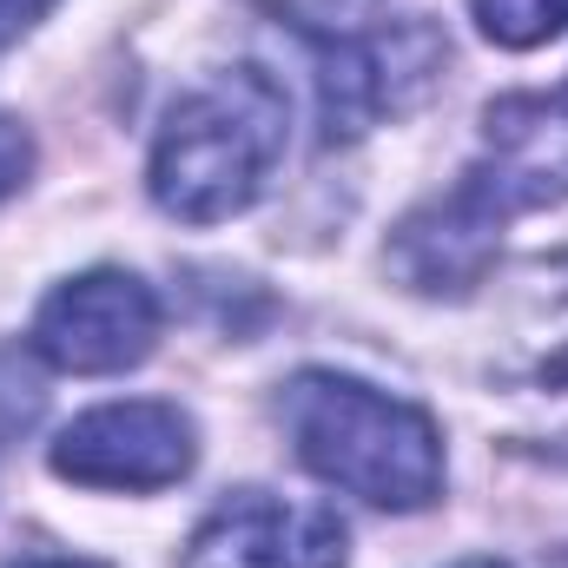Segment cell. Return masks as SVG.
Listing matches in <instances>:
<instances>
[{
  "mask_svg": "<svg viewBox=\"0 0 568 568\" xmlns=\"http://www.w3.org/2000/svg\"><path fill=\"white\" fill-rule=\"evenodd\" d=\"M344 556H351V536L324 503L239 489L192 529L179 568H344Z\"/></svg>",
  "mask_w": 568,
  "mask_h": 568,
  "instance_id": "8",
  "label": "cell"
},
{
  "mask_svg": "<svg viewBox=\"0 0 568 568\" xmlns=\"http://www.w3.org/2000/svg\"><path fill=\"white\" fill-rule=\"evenodd\" d=\"M47 463L80 489H172L199 463V429L179 404H106L60 429Z\"/></svg>",
  "mask_w": 568,
  "mask_h": 568,
  "instance_id": "5",
  "label": "cell"
},
{
  "mask_svg": "<svg viewBox=\"0 0 568 568\" xmlns=\"http://www.w3.org/2000/svg\"><path fill=\"white\" fill-rule=\"evenodd\" d=\"M568 205V100H503L483 120L476 165L417 205L390 239V272L424 297L476 291L516 212Z\"/></svg>",
  "mask_w": 568,
  "mask_h": 568,
  "instance_id": "1",
  "label": "cell"
},
{
  "mask_svg": "<svg viewBox=\"0 0 568 568\" xmlns=\"http://www.w3.org/2000/svg\"><path fill=\"white\" fill-rule=\"evenodd\" d=\"M47 7H53V0H0V53H7V47H13L40 13H47Z\"/></svg>",
  "mask_w": 568,
  "mask_h": 568,
  "instance_id": "11",
  "label": "cell"
},
{
  "mask_svg": "<svg viewBox=\"0 0 568 568\" xmlns=\"http://www.w3.org/2000/svg\"><path fill=\"white\" fill-rule=\"evenodd\" d=\"M284 140H291V100L272 73L258 67L212 73L165 113L152 140V172H145L152 205L185 225H219L272 185Z\"/></svg>",
  "mask_w": 568,
  "mask_h": 568,
  "instance_id": "2",
  "label": "cell"
},
{
  "mask_svg": "<svg viewBox=\"0 0 568 568\" xmlns=\"http://www.w3.org/2000/svg\"><path fill=\"white\" fill-rule=\"evenodd\" d=\"M476 27L496 47H542L568 27V0H476Z\"/></svg>",
  "mask_w": 568,
  "mask_h": 568,
  "instance_id": "9",
  "label": "cell"
},
{
  "mask_svg": "<svg viewBox=\"0 0 568 568\" xmlns=\"http://www.w3.org/2000/svg\"><path fill=\"white\" fill-rule=\"evenodd\" d=\"M297 463L371 509H429L443 496V436L417 404L337 371H297L278 397Z\"/></svg>",
  "mask_w": 568,
  "mask_h": 568,
  "instance_id": "3",
  "label": "cell"
},
{
  "mask_svg": "<svg viewBox=\"0 0 568 568\" xmlns=\"http://www.w3.org/2000/svg\"><path fill=\"white\" fill-rule=\"evenodd\" d=\"M27 172H33V140H27V126L13 113H0V199L20 192Z\"/></svg>",
  "mask_w": 568,
  "mask_h": 568,
  "instance_id": "10",
  "label": "cell"
},
{
  "mask_svg": "<svg viewBox=\"0 0 568 568\" xmlns=\"http://www.w3.org/2000/svg\"><path fill=\"white\" fill-rule=\"evenodd\" d=\"M159 344V297L133 272H87L67 278L33 317V351L73 377H113L152 357Z\"/></svg>",
  "mask_w": 568,
  "mask_h": 568,
  "instance_id": "6",
  "label": "cell"
},
{
  "mask_svg": "<svg viewBox=\"0 0 568 568\" xmlns=\"http://www.w3.org/2000/svg\"><path fill=\"white\" fill-rule=\"evenodd\" d=\"M489 377L516 417V436L568 463V258L536 272V284L523 291Z\"/></svg>",
  "mask_w": 568,
  "mask_h": 568,
  "instance_id": "7",
  "label": "cell"
},
{
  "mask_svg": "<svg viewBox=\"0 0 568 568\" xmlns=\"http://www.w3.org/2000/svg\"><path fill=\"white\" fill-rule=\"evenodd\" d=\"M304 53L317 73V126L324 140H357L384 113H410L436 87L449 40L429 20H397L377 33H317L304 27Z\"/></svg>",
  "mask_w": 568,
  "mask_h": 568,
  "instance_id": "4",
  "label": "cell"
},
{
  "mask_svg": "<svg viewBox=\"0 0 568 568\" xmlns=\"http://www.w3.org/2000/svg\"><path fill=\"white\" fill-rule=\"evenodd\" d=\"M324 13H371V7H384V0H317Z\"/></svg>",
  "mask_w": 568,
  "mask_h": 568,
  "instance_id": "13",
  "label": "cell"
},
{
  "mask_svg": "<svg viewBox=\"0 0 568 568\" xmlns=\"http://www.w3.org/2000/svg\"><path fill=\"white\" fill-rule=\"evenodd\" d=\"M7 568H106V562H93V556H20Z\"/></svg>",
  "mask_w": 568,
  "mask_h": 568,
  "instance_id": "12",
  "label": "cell"
},
{
  "mask_svg": "<svg viewBox=\"0 0 568 568\" xmlns=\"http://www.w3.org/2000/svg\"><path fill=\"white\" fill-rule=\"evenodd\" d=\"M463 568H503V562H463Z\"/></svg>",
  "mask_w": 568,
  "mask_h": 568,
  "instance_id": "14",
  "label": "cell"
}]
</instances>
